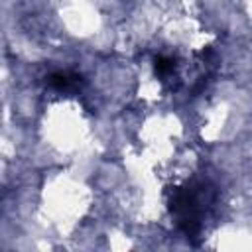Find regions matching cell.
Wrapping results in <instances>:
<instances>
[{"mask_svg": "<svg viewBox=\"0 0 252 252\" xmlns=\"http://www.w3.org/2000/svg\"><path fill=\"white\" fill-rule=\"evenodd\" d=\"M217 191L209 181L187 183L181 187L171 189L167 207L171 217L175 219L177 228L185 234V238L197 244V236L203 228V219L207 211L215 205Z\"/></svg>", "mask_w": 252, "mask_h": 252, "instance_id": "obj_1", "label": "cell"}, {"mask_svg": "<svg viewBox=\"0 0 252 252\" xmlns=\"http://www.w3.org/2000/svg\"><path fill=\"white\" fill-rule=\"evenodd\" d=\"M47 87L53 89V91H59V93H73L77 89L83 87V77L79 73H73V71H55L47 77Z\"/></svg>", "mask_w": 252, "mask_h": 252, "instance_id": "obj_2", "label": "cell"}, {"mask_svg": "<svg viewBox=\"0 0 252 252\" xmlns=\"http://www.w3.org/2000/svg\"><path fill=\"white\" fill-rule=\"evenodd\" d=\"M175 67H177L175 59L169 57V55H158V57L154 59V71H156V75H158L161 81H167V79L175 73Z\"/></svg>", "mask_w": 252, "mask_h": 252, "instance_id": "obj_3", "label": "cell"}]
</instances>
